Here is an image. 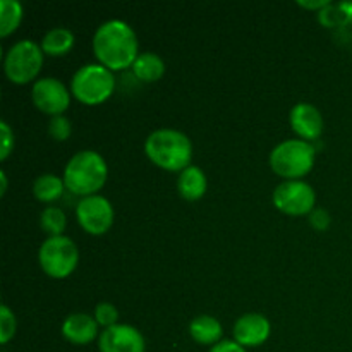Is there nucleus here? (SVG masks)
<instances>
[{
    "label": "nucleus",
    "mask_w": 352,
    "mask_h": 352,
    "mask_svg": "<svg viewBox=\"0 0 352 352\" xmlns=\"http://www.w3.org/2000/svg\"><path fill=\"white\" fill-rule=\"evenodd\" d=\"M23 6L17 0H0V34L7 36L21 23Z\"/></svg>",
    "instance_id": "20"
},
{
    "label": "nucleus",
    "mask_w": 352,
    "mask_h": 352,
    "mask_svg": "<svg viewBox=\"0 0 352 352\" xmlns=\"http://www.w3.org/2000/svg\"><path fill=\"white\" fill-rule=\"evenodd\" d=\"M210 352H246L241 344L232 342V340H222V342L215 344Z\"/></svg>",
    "instance_id": "28"
},
{
    "label": "nucleus",
    "mask_w": 352,
    "mask_h": 352,
    "mask_svg": "<svg viewBox=\"0 0 352 352\" xmlns=\"http://www.w3.org/2000/svg\"><path fill=\"white\" fill-rule=\"evenodd\" d=\"M74 45V34L67 30V28H54L48 31L41 40V48L45 54L48 55H64L69 52Z\"/></svg>",
    "instance_id": "18"
},
{
    "label": "nucleus",
    "mask_w": 352,
    "mask_h": 352,
    "mask_svg": "<svg viewBox=\"0 0 352 352\" xmlns=\"http://www.w3.org/2000/svg\"><path fill=\"white\" fill-rule=\"evenodd\" d=\"M78 248L69 237H48L40 248L38 260L45 274L54 278H65L78 265Z\"/></svg>",
    "instance_id": "7"
},
{
    "label": "nucleus",
    "mask_w": 352,
    "mask_h": 352,
    "mask_svg": "<svg viewBox=\"0 0 352 352\" xmlns=\"http://www.w3.org/2000/svg\"><path fill=\"white\" fill-rule=\"evenodd\" d=\"M148 158L165 170H184L192 157V144L184 133L175 129L153 131L146 138Z\"/></svg>",
    "instance_id": "2"
},
{
    "label": "nucleus",
    "mask_w": 352,
    "mask_h": 352,
    "mask_svg": "<svg viewBox=\"0 0 352 352\" xmlns=\"http://www.w3.org/2000/svg\"><path fill=\"white\" fill-rule=\"evenodd\" d=\"M64 188V179L57 177L54 174H45L34 181L33 192L40 201H54L62 195Z\"/></svg>",
    "instance_id": "19"
},
{
    "label": "nucleus",
    "mask_w": 352,
    "mask_h": 352,
    "mask_svg": "<svg viewBox=\"0 0 352 352\" xmlns=\"http://www.w3.org/2000/svg\"><path fill=\"white\" fill-rule=\"evenodd\" d=\"M309 222H311L313 227H316L318 230H323L329 227L330 223V215L322 208H316L311 212V217H309Z\"/></svg>",
    "instance_id": "27"
},
{
    "label": "nucleus",
    "mask_w": 352,
    "mask_h": 352,
    "mask_svg": "<svg viewBox=\"0 0 352 352\" xmlns=\"http://www.w3.org/2000/svg\"><path fill=\"white\" fill-rule=\"evenodd\" d=\"M270 336V322L260 313L243 315L234 325L236 342L243 347H256Z\"/></svg>",
    "instance_id": "12"
},
{
    "label": "nucleus",
    "mask_w": 352,
    "mask_h": 352,
    "mask_svg": "<svg viewBox=\"0 0 352 352\" xmlns=\"http://www.w3.org/2000/svg\"><path fill=\"white\" fill-rule=\"evenodd\" d=\"M65 213L58 206H47L40 215L41 229L50 234V237L60 236L65 229Z\"/></svg>",
    "instance_id": "21"
},
{
    "label": "nucleus",
    "mask_w": 352,
    "mask_h": 352,
    "mask_svg": "<svg viewBox=\"0 0 352 352\" xmlns=\"http://www.w3.org/2000/svg\"><path fill=\"white\" fill-rule=\"evenodd\" d=\"M117 318H119L117 308L113 305H110V302H100L95 308V320L98 322V325H103L105 329L117 325Z\"/></svg>",
    "instance_id": "23"
},
{
    "label": "nucleus",
    "mask_w": 352,
    "mask_h": 352,
    "mask_svg": "<svg viewBox=\"0 0 352 352\" xmlns=\"http://www.w3.org/2000/svg\"><path fill=\"white\" fill-rule=\"evenodd\" d=\"M0 129H2V151H0V158L6 160L7 155H9L10 150H12L14 136H12V131H10V127L7 126L6 120L0 122Z\"/></svg>",
    "instance_id": "26"
},
{
    "label": "nucleus",
    "mask_w": 352,
    "mask_h": 352,
    "mask_svg": "<svg viewBox=\"0 0 352 352\" xmlns=\"http://www.w3.org/2000/svg\"><path fill=\"white\" fill-rule=\"evenodd\" d=\"M43 65V48L33 40H21L9 48L3 60L7 78L16 85L31 81Z\"/></svg>",
    "instance_id": "6"
},
{
    "label": "nucleus",
    "mask_w": 352,
    "mask_h": 352,
    "mask_svg": "<svg viewBox=\"0 0 352 352\" xmlns=\"http://www.w3.org/2000/svg\"><path fill=\"white\" fill-rule=\"evenodd\" d=\"M105 179L107 164L96 151H78L65 165L64 184L74 195L91 196L105 184Z\"/></svg>",
    "instance_id": "3"
},
{
    "label": "nucleus",
    "mask_w": 352,
    "mask_h": 352,
    "mask_svg": "<svg viewBox=\"0 0 352 352\" xmlns=\"http://www.w3.org/2000/svg\"><path fill=\"white\" fill-rule=\"evenodd\" d=\"M291 126L301 138L316 140L323 131L322 113L311 103H298L291 110Z\"/></svg>",
    "instance_id": "13"
},
{
    "label": "nucleus",
    "mask_w": 352,
    "mask_h": 352,
    "mask_svg": "<svg viewBox=\"0 0 352 352\" xmlns=\"http://www.w3.org/2000/svg\"><path fill=\"white\" fill-rule=\"evenodd\" d=\"M315 191L302 181H287L274 191V205L289 215H305L315 208Z\"/></svg>",
    "instance_id": "8"
},
{
    "label": "nucleus",
    "mask_w": 352,
    "mask_h": 352,
    "mask_svg": "<svg viewBox=\"0 0 352 352\" xmlns=\"http://www.w3.org/2000/svg\"><path fill=\"white\" fill-rule=\"evenodd\" d=\"M133 71L141 81H157V79H160L164 76L165 62L157 54L146 52V54L138 55V58L133 64Z\"/></svg>",
    "instance_id": "17"
},
{
    "label": "nucleus",
    "mask_w": 352,
    "mask_h": 352,
    "mask_svg": "<svg viewBox=\"0 0 352 352\" xmlns=\"http://www.w3.org/2000/svg\"><path fill=\"white\" fill-rule=\"evenodd\" d=\"M93 50L107 69H126L138 58L136 33L124 21H107L93 36Z\"/></svg>",
    "instance_id": "1"
},
{
    "label": "nucleus",
    "mask_w": 352,
    "mask_h": 352,
    "mask_svg": "<svg viewBox=\"0 0 352 352\" xmlns=\"http://www.w3.org/2000/svg\"><path fill=\"white\" fill-rule=\"evenodd\" d=\"M0 181H2V195H6V191H7V175H6V172H0Z\"/></svg>",
    "instance_id": "31"
},
{
    "label": "nucleus",
    "mask_w": 352,
    "mask_h": 352,
    "mask_svg": "<svg viewBox=\"0 0 352 352\" xmlns=\"http://www.w3.org/2000/svg\"><path fill=\"white\" fill-rule=\"evenodd\" d=\"M344 19H347L346 14L342 12V9H340L339 6L333 7L332 3L330 6H327L325 9L320 12V21H322L325 26H336L337 23H342Z\"/></svg>",
    "instance_id": "25"
},
{
    "label": "nucleus",
    "mask_w": 352,
    "mask_h": 352,
    "mask_svg": "<svg viewBox=\"0 0 352 352\" xmlns=\"http://www.w3.org/2000/svg\"><path fill=\"white\" fill-rule=\"evenodd\" d=\"M116 88V79L110 69L100 64H88L78 69L72 78V95L82 103L95 105L109 98Z\"/></svg>",
    "instance_id": "5"
},
{
    "label": "nucleus",
    "mask_w": 352,
    "mask_h": 352,
    "mask_svg": "<svg viewBox=\"0 0 352 352\" xmlns=\"http://www.w3.org/2000/svg\"><path fill=\"white\" fill-rule=\"evenodd\" d=\"M14 333H16V318H14V313L10 311L9 306L2 305L0 306V342L7 344Z\"/></svg>",
    "instance_id": "22"
},
{
    "label": "nucleus",
    "mask_w": 352,
    "mask_h": 352,
    "mask_svg": "<svg viewBox=\"0 0 352 352\" xmlns=\"http://www.w3.org/2000/svg\"><path fill=\"white\" fill-rule=\"evenodd\" d=\"M179 192L184 196L186 199H199L206 191V175L196 165H189L179 175L177 182Z\"/></svg>",
    "instance_id": "15"
},
{
    "label": "nucleus",
    "mask_w": 352,
    "mask_h": 352,
    "mask_svg": "<svg viewBox=\"0 0 352 352\" xmlns=\"http://www.w3.org/2000/svg\"><path fill=\"white\" fill-rule=\"evenodd\" d=\"M315 153V146L308 141L289 140L274 148L270 153V165L275 174L282 177H302L311 170Z\"/></svg>",
    "instance_id": "4"
},
{
    "label": "nucleus",
    "mask_w": 352,
    "mask_h": 352,
    "mask_svg": "<svg viewBox=\"0 0 352 352\" xmlns=\"http://www.w3.org/2000/svg\"><path fill=\"white\" fill-rule=\"evenodd\" d=\"M48 133L57 141L67 140L69 134H71V122L64 116L52 117V120L48 122Z\"/></svg>",
    "instance_id": "24"
},
{
    "label": "nucleus",
    "mask_w": 352,
    "mask_h": 352,
    "mask_svg": "<svg viewBox=\"0 0 352 352\" xmlns=\"http://www.w3.org/2000/svg\"><path fill=\"white\" fill-rule=\"evenodd\" d=\"M98 346L102 352H144V339L134 327L112 325L103 330Z\"/></svg>",
    "instance_id": "11"
},
{
    "label": "nucleus",
    "mask_w": 352,
    "mask_h": 352,
    "mask_svg": "<svg viewBox=\"0 0 352 352\" xmlns=\"http://www.w3.org/2000/svg\"><path fill=\"white\" fill-rule=\"evenodd\" d=\"M189 333L199 344H215L222 337V325L213 316L199 315L189 323Z\"/></svg>",
    "instance_id": "16"
},
{
    "label": "nucleus",
    "mask_w": 352,
    "mask_h": 352,
    "mask_svg": "<svg viewBox=\"0 0 352 352\" xmlns=\"http://www.w3.org/2000/svg\"><path fill=\"white\" fill-rule=\"evenodd\" d=\"M33 102L41 112L52 113V116H62L69 107V91L62 81L55 78H41L33 85Z\"/></svg>",
    "instance_id": "10"
},
{
    "label": "nucleus",
    "mask_w": 352,
    "mask_h": 352,
    "mask_svg": "<svg viewBox=\"0 0 352 352\" xmlns=\"http://www.w3.org/2000/svg\"><path fill=\"white\" fill-rule=\"evenodd\" d=\"M299 6L301 7H306V9H320V7H323L325 9L327 6H330V2H327V0H313V2H306V0H299Z\"/></svg>",
    "instance_id": "29"
},
{
    "label": "nucleus",
    "mask_w": 352,
    "mask_h": 352,
    "mask_svg": "<svg viewBox=\"0 0 352 352\" xmlns=\"http://www.w3.org/2000/svg\"><path fill=\"white\" fill-rule=\"evenodd\" d=\"M339 7L342 9V12L346 14L347 19H352V2H342L339 3Z\"/></svg>",
    "instance_id": "30"
},
{
    "label": "nucleus",
    "mask_w": 352,
    "mask_h": 352,
    "mask_svg": "<svg viewBox=\"0 0 352 352\" xmlns=\"http://www.w3.org/2000/svg\"><path fill=\"white\" fill-rule=\"evenodd\" d=\"M96 332H98V322L86 313H76V315L67 316L62 325L64 337L76 346H86L95 340Z\"/></svg>",
    "instance_id": "14"
},
{
    "label": "nucleus",
    "mask_w": 352,
    "mask_h": 352,
    "mask_svg": "<svg viewBox=\"0 0 352 352\" xmlns=\"http://www.w3.org/2000/svg\"><path fill=\"white\" fill-rule=\"evenodd\" d=\"M76 215H78V222L86 232L100 234L107 232L113 222V208L110 201L103 196L91 195L82 198L78 203L76 208Z\"/></svg>",
    "instance_id": "9"
}]
</instances>
